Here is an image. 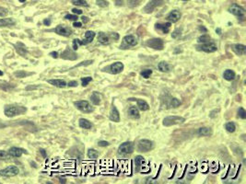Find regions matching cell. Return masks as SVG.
I'll list each match as a JSON object with an SVG mask.
<instances>
[{"label":"cell","mask_w":246,"mask_h":184,"mask_svg":"<svg viewBox=\"0 0 246 184\" xmlns=\"http://www.w3.org/2000/svg\"><path fill=\"white\" fill-rule=\"evenodd\" d=\"M27 109L23 106H17V105H7L4 109V113L7 117H14L17 115H20L26 112Z\"/></svg>","instance_id":"1"},{"label":"cell","mask_w":246,"mask_h":184,"mask_svg":"<svg viewBox=\"0 0 246 184\" xmlns=\"http://www.w3.org/2000/svg\"><path fill=\"white\" fill-rule=\"evenodd\" d=\"M135 150V144L133 142H124L118 147V155L121 156L130 155Z\"/></svg>","instance_id":"2"},{"label":"cell","mask_w":246,"mask_h":184,"mask_svg":"<svg viewBox=\"0 0 246 184\" xmlns=\"http://www.w3.org/2000/svg\"><path fill=\"white\" fill-rule=\"evenodd\" d=\"M136 148H137L138 152H143V153L148 152L154 148V144L152 141H150L148 139H142V140L138 141Z\"/></svg>","instance_id":"3"},{"label":"cell","mask_w":246,"mask_h":184,"mask_svg":"<svg viewBox=\"0 0 246 184\" xmlns=\"http://www.w3.org/2000/svg\"><path fill=\"white\" fill-rule=\"evenodd\" d=\"M137 44V40L134 35H126L123 38L120 49H129Z\"/></svg>","instance_id":"4"},{"label":"cell","mask_w":246,"mask_h":184,"mask_svg":"<svg viewBox=\"0 0 246 184\" xmlns=\"http://www.w3.org/2000/svg\"><path fill=\"white\" fill-rule=\"evenodd\" d=\"M185 121V119L183 117L181 116H168L166 118L163 119V125L166 127L169 126H172V125H176V124H181Z\"/></svg>","instance_id":"5"},{"label":"cell","mask_w":246,"mask_h":184,"mask_svg":"<svg viewBox=\"0 0 246 184\" xmlns=\"http://www.w3.org/2000/svg\"><path fill=\"white\" fill-rule=\"evenodd\" d=\"M146 46L154 49V50H158L161 51L164 49V41L163 40L159 39V38H153V39H149L146 40Z\"/></svg>","instance_id":"6"},{"label":"cell","mask_w":246,"mask_h":184,"mask_svg":"<svg viewBox=\"0 0 246 184\" xmlns=\"http://www.w3.org/2000/svg\"><path fill=\"white\" fill-rule=\"evenodd\" d=\"M74 105L76 106V108L77 109H79L82 112L85 113H90L93 111V108L91 107V105L89 104L88 101L87 100H79V101H75Z\"/></svg>","instance_id":"7"},{"label":"cell","mask_w":246,"mask_h":184,"mask_svg":"<svg viewBox=\"0 0 246 184\" xmlns=\"http://www.w3.org/2000/svg\"><path fill=\"white\" fill-rule=\"evenodd\" d=\"M229 12L231 14H233L234 16L238 17L240 19H244L245 17V9L243 7H241L240 6L237 5V4H232L230 6V7L228 8Z\"/></svg>","instance_id":"8"},{"label":"cell","mask_w":246,"mask_h":184,"mask_svg":"<svg viewBox=\"0 0 246 184\" xmlns=\"http://www.w3.org/2000/svg\"><path fill=\"white\" fill-rule=\"evenodd\" d=\"M217 47L214 42L208 41V42H205V43H201L199 45L196 46V50L197 51H202L205 52H215L217 51Z\"/></svg>","instance_id":"9"},{"label":"cell","mask_w":246,"mask_h":184,"mask_svg":"<svg viewBox=\"0 0 246 184\" xmlns=\"http://www.w3.org/2000/svg\"><path fill=\"white\" fill-rule=\"evenodd\" d=\"M163 3H164V0H150V1L146 4V6L144 7L143 11H144L145 13H147V14L152 13L158 6H161Z\"/></svg>","instance_id":"10"},{"label":"cell","mask_w":246,"mask_h":184,"mask_svg":"<svg viewBox=\"0 0 246 184\" xmlns=\"http://www.w3.org/2000/svg\"><path fill=\"white\" fill-rule=\"evenodd\" d=\"M19 172V169L16 166H8L6 168H3L0 170V175L3 177H13L18 175Z\"/></svg>","instance_id":"11"},{"label":"cell","mask_w":246,"mask_h":184,"mask_svg":"<svg viewBox=\"0 0 246 184\" xmlns=\"http://www.w3.org/2000/svg\"><path fill=\"white\" fill-rule=\"evenodd\" d=\"M123 63H121V62H116V63H113L112 64H111L110 66L107 67L108 71L111 73V74H113V75H116V74H119L121 73L123 70Z\"/></svg>","instance_id":"12"},{"label":"cell","mask_w":246,"mask_h":184,"mask_svg":"<svg viewBox=\"0 0 246 184\" xmlns=\"http://www.w3.org/2000/svg\"><path fill=\"white\" fill-rule=\"evenodd\" d=\"M55 33L59 34V35H62L64 37H69L71 34H72V30L71 29H69L68 27H65V26H63V25H58L55 29H54Z\"/></svg>","instance_id":"13"},{"label":"cell","mask_w":246,"mask_h":184,"mask_svg":"<svg viewBox=\"0 0 246 184\" xmlns=\"http://www.w3.org/2000/svg\"><path fill=\"white\" fill-rule=\"evenodd\" d=\"M181 17H182V15H181L180 11H178V10H172V11H170L168 14V16L166 17V19L169 20L170 23H175L178 20H180Z\"/></svg>","instance_id":"14"},{"label":"cell","mask_w":246,"mask_h":184,"mask_svg":"<svg viewBox=\"0 0 246 184\" xmlns=\"http://www.w3.org/2000/svg\"><path fill=\"white\" fill-rule=\"evenodd\" d=\"M231 49L237 55H244L246 53V46L240 43L231 45Z\"/></svg>","instance_id":"15"},{"label":"cell","mask_w":246,"mask_h":184,"mask_svg":"<svg viewBox=\"0 0 246 184\" xmlns=\"http://www.w3.org/2000/svg\"><path fill=\"white\" fill-rule=\"evenodd\" d=\"M170 26H171V23L170 22H167V23H156L155 24V29L157 30L161 31L162 33L166 34V33H168L170 31Z\"/></svg>","instance_id":"16"},{"label":"cell","mask_w":246,"mask_h":184,"mask_svg":"<svg viewBox=\"0 0 246 184\" xmlns=\"http://www.w3.org/2000/svg\"><path fill=\"white\" fill-rule=\"evenodd\" d=\"M61 57L63 59H65V60H71V61H74L76 59H77V56H76V53H75L72 50H70L69 48H67L66 50H64L62 54H61Z\"/></svg>","instance_id":"17"},{"label":"cell","mask_w":246,"mask_h":184,"mask_svg":"<svg viewBox=\"0 0 246 184\" xmlns=\"http://www.w3.org/2000/svg\"><path fill=\"white\" fill-rule=\"evenodd\" d=\"M27 154V151L22 149V148H18V147H11L8 151V154L11 155V157H19L21 156L22 154Z\"/></svg>","instance_id":"18"},{"label":"cell","mask_w":246,"mask_h":184,"mask_svg":"<svg viewBox=\"0 0 246 184\" xmlns=\"http://www.w3.org/2000/svg\"><path fill=\"white\" fill-rule=\"evenodd\" d=\"M110 120L115 122L120 121V114L118 109H116V107L112 104L111 108V111H110Z\"/></svg>","instance_id":"19"},{"label":"cell","mask_w":246,"mask_h":184,"mask_svg":"<svg viewBox=\"0 0 246 184\" xmlns=\"http://www.w3.org/2000/svg\"><path fill=\"white\" fill-rule=\"evenodd\" d=\"M129 100H135L137 103V107L140 110H147L149 109V105L147 104V102L144 99H140V98H129Z\"/></svg>","instance_id":"20"},{"label":"cell","mask_w":246,"mask_h":184,"mask_svg":"<svg viewBox=\"0 0 246 184\" xmlns=\"http://www.w3.org/2000/svg\"><path fill=\"white\" fill-rule=\"evenodd\" d=\"M128 115L133 118V119H139L140 118V114H139V110L135 106H131L129 109H128V111H127Z\"/></svg>","instance_id":"21"},{"label":"cell","mask_w":246,"mask_h":184,"mask_svg":"<svg viewBox=\"0 0 246 184\" xmlns=\"http://www.w3.org/2000/svg\"><path fill=\"white\" fill-rule=\"evenodd\" d=\"M48 83L54 86H57V87L66 86V82L64 80H62V79H49Z\"/></svg>","instance_id":"22"},{"label":"cell","mask_w":246,"mask_h":184,"mask_svg":"<svg viewBox=\"0 0 246 184\" xmlns=\"http://www.w3.org/2000/svg\"><path fill=\"white\" fill-rule=\"evenodd\" d=\"M78 124H79V126H80L81 128L86 129V130H89V129H91V127H92L91 122H90L88 120L84 119V118L79 119V121H78Z\"/></svg>","instance_id":"23"},{"label":"cell","mask_w":246,"mask_h":184,"mask_svg":"<svg viewBox=\"0 0 246 184\" xmlns=\"http://www.w3.org/2000/svg\"><path fill=\"white\" fill-rule=\"evenodd\" d=\"M94 38H95V32H93V31H91V30H88V31H86V33H85V40H83L84 45H86V44L91 42V41L93 40Z\"/></svg>","instance_id":"24"},{"label":"cell","mask_w":246,"mask_h":184,"mask_svg":"<svg viewBox=\"0 0 246 184\" xmlns=\"http://www.w3.org/2000/svg\"><path fill=\"white\" fill-rule=\"evenodd\" d=\"M144 157L141 155H136L135 157V171H139L141 167L143 166L144 163Z\"/></svg>","instance_id":"25"},{"label":"cell","mask_w":246,"mask_h":184,"mask_svg":"<svg viewBox=\"0 0 246 184\" xmlns=\"http://www.w3.org/2000/svg\"><path fill=\"white\" fill-rule=\"evenodd\" d=\"M235 76H236L235 72L232 71V70H230V69H227V70L224 72V74H223V77H224L226 80H228V81H231V80H233V79L235 78Z\"/></svg>","instance_id":"26"},{"label":"cell","mask_w":246,"mask_h":184,"mask_svg":"<svg viewBox=\"0 0 246 184\" xmlns=\"http://www.w3.org/2000/svg\"><path fill=\"white\" fill-rule=\"evenodd\" d=\"M98 40L101 44H109V42H110L109 37L105 33H103V32H100L98 34Z\"/></svg>","instance_id":"27"},{"label":"cell","mask_w":246,"mask_h":184,"mask_svg":"<svg viewBox=\"0 0 246 184\" xmlns=\"http://www.w3.org/2000/svg\"><path fill=\"white\" fill-rule=\"evenodd\" d=\"M198 134L201 136H210L212 134V130L208 127H201L198 130Z\"/></svg>","instance_id":"28"},{"label":"cell","mask_w":246,"mask_h":184,"mask_svg":"<svg viewBox=\"0 0 246 184\" xmlns=\"http://www.w3.org/2000/svg\"><path fill=\"white\" fill-rule=\"evenodd\" d=\"M158 68L159 71L167 73V72H169L170 70L171 67H170V65L168 63H166V62H160L158 63Z\"/></svg>","instance_id":"29"},{"label":"cell","mask_w":246,"mask_h":184,"mask_svg":"<svg viewBox=\"0 0 246 184\" xmlns=\"http://www.w3.org/2000/svg\"><path fill=\"white\" fill-rule=\"evenodd\" d=\"M90 100L94 105H99L100 103V96L98 92L94 91L90 96Z\"/></svg>","instance_id":"30"},{"label":"cell","mask_w":246,"mask_h":184,"mask_svg":"<svg viewBox=\"0 0 246 184\" xmlns=\"http://www.w3.org/2000/svg\"><path fill=\"white\" fill-rule=\"evenodd\" d=\"M14 24H15V21L12 18H0V27L11 26Z\"/></svg>","instance_id":"31"},{"label":"cell","mask_w":246,"mask_h":184,"mask_svg":"<svg viewBox=\"0 0 246 184\" xmlns=\"http://www.w3.org/2000/svg\"><path fill=\"white\" fill-rule=\"evenodd\" d=\"M225 129L228 132H234L236 130V125L234 122L232 121H228L225 124Z\"/></svg>","instance_id":"32"},{"label":"cell","mask_w":246,"mask_h":184,"mask_svg":"<svg viewBox=\"0 0 246 184\" xmlns=\"http://www.w3.org/2000/svg\"><path fill=\"white\" fill-rule=\"evenodd\" d=\"M180 105H181V101H180L178 98H171L170 99L169 106H170V108H177V107H179Z\"/></svg>","instance_id":"33"},{"label":"cell","mask_w":246,"mask_h":184,"mask_svg":"<svg viewBox=\"0 0 246 184\" xmlns=\"http://www.w3.org/2000/svg\"><path fill=\"white\" fill-rule=\"evenodd\" d=\"M88 156L91 159H96L99 156V152L95 149H89L88 151Z\"/></svg>","instance_id":"34"},{"label":"cell","mask_w":246,"mask_h":184,"mask_svg":"<svg viewBox=\"0 0 246 184\" xmlns=\"http://www.w3.org/2000/svg\"><path fill=\"white\" fill-rule=\"evenodd\" d=\"M210 40H211V38H210V37H209V35H207V34H204V35L200 36V37L197 39V40H198V42H199V43H205V42H208V41H210Z\"/></svg>","instance_id":"35"},{"label":"cell","mask_w":246,"mask_h":184,"mask_svg":"<svg viewBox=\"0 0 246 184\" xmlns=\"http://www.w3.org/2000/svg\"><path fill=\"white\" fill-rule=\"evenodd\" d=\"M142 1L143 0H127V5L130 7H135V6H139Z\"/></svg>","instance_id":"36"},{"label":"cell","mask_w":246,"mask_h":184,"mask_svg":"<svg viewBox=\"0 0 246 184\" xmlns=\"http://www.w3.org/2000/svg\"><path fill=\"white\" fill-rule=\"evenodd\" d=\"M72 4L75 6H88V3L86 0H72Z\"/></svg>","instance_id":"37"},{"label":"cell","mask_w":246,"mask_h":184,"mask_svg":"<svg viewBox=\"0 0 246 184\" xmlns=\"http://www.w3.org/2000/svg\"><path fill=\"white\" fill-rule=\"evenodd\" d=\"M73 50L74 51H76V50H77L78 49V46L79 45H84V43H83V41L82 40H80L79 39H75L74 40H73Z\"/></svg>","instance_id":"38"},{"label":"cell","mask_w":246,"mask_h":184,"mask_svg":"<svg viewBox=\"0 0 246 184\" xmlns=\"http://www.w3.org/2000/svg\"><path fill=\"white\" fill-rule=\"evenodd\" d=\"M140 75L144 78H148L152 75V70L151 69H145V70H143V71L140 72Z\"/></svg>","instance_id":"39"},{"label":"cell","mask_w":246,"mask_h":184,"mask_svg":"<svg viewBox=\"0 0 246 184\" xmlns=\"http://www.w3.org/2000/svg\"><path fill=\"white\" fill-rule=\"evenodd\" d=\"M9 158H11V155L8 154V152L4 151V150H0V159L6 160V159H9Z\"/></svg>","instance_id":"40"},{"label":"cell","mask_w":246,"mask_h":184,"mask_svg":"<svg viewBox=\"0 0 246 184\" xmlns=\"http://www.w3.org/2000/svg\"><path fill=\"white\" fill-rule=\"evenodd\" d=\"M237 113H238V117H240V119H243V120L246 119V111L243 108H240Z\"/></svg>","instance_id":"41"},{"label":"cell","mask_w":246,"mask_h":184,"mask_svg":"<svg viewBox=\"0 0 246 184\" xmlns=\"http://www.w3.org/2000/svg\"><path fill=\"white\" fill-rule=\"evenodd\" d=\"M182 35V29H176L173 32H172V34H171V37L173 38V39H178L180 36Z\"/></svg>","instance_id":"42"},{"label":"cell","mask_w":246,"mask_h":184,"mask_svg":"<svg viewBox=\"0 0 246 184\" xmlns=\"http://www.w3.org/2000/svg\"><path fill=\"white\" fill-rule=\"evenodd\" d=\"M92 80V77L90 76H87V77H82L81 78V82H82V86H87L88 85V83Z\"/></svg>","instance_id":"43"},{"label":"cell","mask_w":246,"mask_h":184,"mask_svg":"<svg viewBox=\"0 0 246 184\" xmlns=\"http://www.w3.org/2000/svg\"><path fill=\"white\" fill-rule=\"evenodd\" d=\"M96 4H97L99 6H100V7H106V6H109V3H108V1H106V0H97V1H96Z\"/></svg>","instance_id":"44"},{"label":"cell","mask_w":246,"mask_h":184,"mask_svg":"<svg viewBox=\"0 0 246 184\" xmlns=\"http://www.w3.org/2000/svg\"><path fill=\"white\" fill-rule=\"evenodd\" d=\"M64 18L65 19H69V20H74V21H76V20H77V16L76 15H72V14H67V15H65V17H64Z\"/></svg>","instance_id":"45"},{"label":"cell","mask_w":246,"mask_h":184,"mask_svg":"<svg viewBox=\"0 0 246 184\" xmlns=\"http://www.w3.org/2000/svg\"><path fill=\"white\" fill-rule=\"evenodd\" d=\"M8 13V10L3 6H0V17H6Z\"/></svg>","instance_id":"46"},{"label":"cell","mask_w":246,"mask_h":184,"mask_svg":"<svg viewBox=\"0 0 246 184\" xmlns=\"http://www.w3.org/2000/svg\"><path fill=\"white\" fill-rule=\"evenodd\" d=\"M92 63H93V60H88V61L81 62V63H78L76 66H81V65H88V64H91Z\"/></svg>","instance_id":"47"},{"label":"cell","mask_w":246,"mask_h":184,"mask_svg":"<svg viewBox=\"0 0 246 184\" xmlns=\"http://www.w3.org/2000/svg\"><path fill=\"white\" fill-rule=\"evenodd\" d=\"M110 144L107 142V141H100L99 143H98V145L99 146H101V147H104V146H108Z\"/></svg>","instance_id":"48"},{"label":"cell","mask_w":246,"mask_h":184,"mask_svg":"<svg viewBox=\"0 0 246 184\" xmlns=\"http://www.w3.org/2000/svg\"><path fill=\"white\" fill-rule=\"evenodd\" d=\"M66 86H68L69 87H75V86H77V82L76 81H75V80H73V81H70Z\"/></svg>","instance_id":"49"},{"label":"cell","mask_w":246,"mask_h":184,"mask_svg":"<svg viewBox=\"0 0 246 184\" xmlns=\"http://www.w3.org/2000/svg\"><path fill=\"white\" fill-rule=\"evenodd\" d=\"M28 74L27 73H25V72H18V73H16V75L18 76V77H24V76H26Z\"/></svg>","instance_id":"50"},{"label":"cell","mask_w":246,"mask_h":184,"mask_svg":"<svg viewBox=\"0 0 246 184\" xmlns=\"http://www.w3.org/2000/svg\"><path fill=\"white\" fill-rule=\"evenodd\" d=\"M72 12L74 14H76V15H81L82 14V10L81 9H77V8H73L72 9Z\"/></svg>","instance_id":"51"},{"label":"cell","mask_w":246,"mask_h":184,"mask_svg":"<svg viewBox=\"0 0 246 184\" xmlns=\"http://www.w3.org/2000/svg\"><path fill=\"white\" fill-rule=\"evenodd\" d=\"M111 37L114 40H119V34L118 33H116V32H113V33H111Z\"/></svg>","instance_id":"52"},{"label":"cell","mask_w":246,"mask_h":184,"mask_svg":"<svg viewBox=\"0 0 246 184\" xmlns=\"http://www.w3.org/2000/svg\"><path fill=\"white\" fill-rule=\"evenodd\" d=\"M198 29H199L200 31H202L203 33H206V32H207V29H206V28H205L204 26H199Z\"/></svg>","instance_id":"53"},{"label":"cell","mask_w":246,"mask_h":184,"mask_svg":"<svg viewBox=\"0 0 246 184\" xmlns=\"http://www.w3.org/2000/svg\"><path fill=\"white\" fill-rule=\"evenodd\" d=\"M73 26H74L75 28H81V27H82V23H81V22H76V21H75L74 24H73Z\"/></svg>","instance_id":"54"},{"label":"cell","mask_w":246,"mask_h":184,"mask_svg":"<svg viewBox=\"0 0 246 184\" xmlns=\"http://www.w3.org/2000/svg\"><path fill=\"white\" fill-rule=\"evenodd\" d=\"M50 55L53 58H57L58 57V52H50Z\"/></svg>","instance_id":"55"},{"label":"cell","mask_w":246,"mask_h":184,"mask_svg":"<svg viewBox=\"0 0 246 184\" xmlns=\"http://www.w3.org/2000/svg\"><path fill=\"white\" fill-rule=\"evenodd\" d=\"M43 24L46 25V26H49V25L51 24V19H50V18L44 19V20H43Z\"/></svg>","instance_id":"56"},{"label":"cell","mask_w":246,"mask_h":184,"mask_svg":"<svg viewBox=\"0 0 246 184\" xmlns=\"http://www.w3.org/2000/svg\"><path fill=\"white\" fill-rule=\"evenodd\" d=\"M40 152H41V155H42V157H46V152H45V150L44 149H40Z\"/></svg>","instance_id":"57"},{"label":"cell","mask_w":246,"mask_h":184,"mask_svg":"<svg viewBox=\"0 0 246 184\" xmlns=\"http://www.w3.org/2000/svg\"><path fill=\"white\" fill-rule=\"evenodd\" d=\"M114 2H115V4L117 6H122L123 5V0H114Z\"/></svg>","instance_id":"58"},{"label":"cell","mask_w":246,"mask_h":184,"mask_svg":"<svg viewBox=\"0 0 246 184\" xmlns=\"http://www.w3.org/2000/svg\"><path fill=\"white\" fill-rule=\"evenodd\" d=\"M81 18H82V21H83L84 23H87V22H88V20L87 17H82Z\"/></svg>","instance_id":"59"},{"label":"cell","mask_w":246,"mask_h":184,"mask_svg":"<svg viewBox=\"0 0 246 184\" xmlns=\"http://www.w3.org/2000/svg\"><path fill=\"white\" fill-rule=\"evenodd\" d=\"M216 32H217V34H219V35H220V34H221V29L217 28V29H216Z\"/></svg>","instance_id":"60"},{"label":"cell","mask_w":246,"mask_h":184,"mask_svg":"<svg viewBox=\"0 0 246 184\" xmlns=\"http://www.w3.org/2000/svg\"><path fill=\"white\" fill-rule=\"evenodd\" d=\"M18 1H19L20 3H24V2H25L26 0H18Z\"/></svg>","instance_id":"61"},{"label":"cell","mask_w":246,"mask_h":184,"mask_svg":"<svg viewBox=\"0 0 246 184\" xmlns=\"http://www.w3.org/2000/svg\"><path fill=\"white\" fill-rule=\"evenodd\" d=\"M0 75H3V72L1 70H0Z\"/></svg>","instance_id":"62"},{"label":"cell","mask_w":246,"mask_h":184,"mask_svg":"<svg viewBox=\"0 0 246 184\" xmlns=\"http://www.w3.org/2000/svg\"><path fill=\"white\" fill-rule=\"evenodd\" d=\"M182 1H189V0H182Z\"/></svg>","instance_id":"63"}]
</instances>
